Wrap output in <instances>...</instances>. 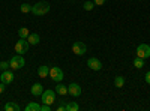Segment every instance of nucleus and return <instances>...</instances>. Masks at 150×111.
<instances>
[{"label":"nucleus","mask_w":150,"mask_h":111,"mask_svg":"<svg viewBox=\"0 0 150 111\" xmlns=\"http://www.w3.org/2000/svg\"><path fill=\"white\" fill-rule=\"evenodd\" d=\"M48 12H50V3L48 2H38L36 5L32 6V14L36 15V17L45 15Z\"/></svg>","instance_id":"f257e3e1"},{"label":"nucleus","mask_w":150,"mask_h":111,"mask_svg":"<svg viewBox=\"0 0 150 111\" xmlns=\"http://www.w3.org/2000/svg\"><path fill=\"white\" fill-rule=\"evenodd\" d=\"M56 90H51V89H48V90H44L42 95H41V99L44 104L47 105H53L56 102Z\"/></svg>","instance_id":"f03ea898"},{"label":"nucleus","mask_w":150,"mask_h":111,"mask_svg":"<svg viewBox=\"0 0 150 111\" xmlns=\"http://www.w3.org/2000/svg\"><path fill=\"white\" fill-rule=\"evenodd\" d=\"M24 57L21 56V54H18V56H14L11 60H9V66H11V69L12 71H18V69H21L23 66H24Z\"/></svg>","instance_id":"7ed1b4c3"},{"label":"nucleus","mask_w":150,"mask_h":111,"mask_svg":"<svg viewBox=\"0 0 150 111\" xmlns=\"http://www.w3.org/2000/svg\"><path fill=\"white\" fill-rule=\"evenodd\" d=\"M48 77H51V80L56 81V83H60L62 80H63V71H62L59 66H53V68H50Z\"/></svg>","instance_id":"20e7f679"},{"label":"nucleus","mask_w":150,"mask_h":111,"mask_svg":"<svg viewBox=\"0 0 150 111\" xmlns=\"http://www.w3.org/2000/svg\"><path fill=\"white\" fill-rule=\"evenodd\" d=\"M29 47H30V44L26 41V39H21L20 38V41L15 44V53H18V54H26L27 51H29Z\"/></svg>","instance_id":"39448f33"},{"label":"nucleus","mask_w":150,"mask_h":111,"mask_svg":"<svg viewBox=\"0 0 150 111\" xmlns=\"http://www.w3.org/2000/svg\"><path fill=\"white\" fill-rule=\"evenodd\" d=\"M137 56L141 59H149L150 57V45L147 44H140L137 47Z\"/></svg>","instance_id":"423d86ee"},{"label":"nucleus","mask_w":150,"mask_h":111,"mask_svg":"<svg viewBox=\"0 0 150 111\" xmlns=\"http://www.w3.org/2000/svg\"><path fill=\"white\" fill-rule=\"evenodd\" d=\"M72 51L77 54V56H83L86 51H87V45L81 41H77L74 45H72Z\"/></svg>","instance_id":"0eeeda50"},{"label":"nucleus","mask_w":150,"mask_h":111,"mask_svg":"<svg viewBox=\"0 0 150 111\" xmlns=\"http://www.w3.org/2000/svg\"><path fill=\"white\" fill-rule=\"evenodd\" d=\"M87 66H89L92 71H101V69H102L101 60L96 59V57H90L89 60H87Z\"/></svg>","instance_id":"6e6552de"},{"label":"nucleus","mask_w":150,"mask_h":111,"mask_svg":"<svg viewBox=\"0 0 150 111\" xmlns=\"http://www.w3.org/2000/svg\"><path fill=\"white\" fill-rule=\"evenodd\" d=\"M14 72L12 71H2V75H0V81L2 83H5V84H11L12 81H14Z\"/></svg>","instance_id":"1a4fd4ad"},{"label":"nucleus","mask_w":150,"mask_h":111,"mask_svg":"<svg viewBox=\"0 0 150 111\" xmlns=\"http://www.w3.org/2000/svg\"><path fill=\"white\" fill-rule=\"evenodd\" d=\"M68 93H69L71 96H74V98L80 96V95H81V87H80V84H75V83L69 84V86H68Z\"/></svg>","instance_id":"9d476101"},{"label":"nucleus","mask_w":150,"mask_h":111,"mask_svg":"<svg viewBox=\"0 0 150 111\" xmlns=\"http://www.w3.org/2000/svg\"><path fill=\"white\" fill-rule=\"evenodd\" d=\"M42 92H44V86L39 84V83L33 84V86H32V89H30V93H32L33 96H41Z\"/></svg>","instance_id":"9b49d317"},{"label":"nucleus","mask_w":150,"mask_h":111,"mask_svg":"<svg viewBox=\"0 0 150 111\" xmlns=\"http://www.w3.org/2000/svg\"><path fill=\"white\" fill-rule=\"evenodd\" d=\"M39 41H41V38H39V35H38V33H30L29 38H27V42L30 45H38Z\"/></svg>","instance_id":"f8f14e48"},{"label":"nucleus","mask_w":150,"mask_h":111,"mask_svg":"<svg viewBox=\"0 0 150 111\" xmlns=\"http://www.w3.org/2000/svg\"><path fill=\"white\" fill-rule=\"evenodd\" d=\"M48 74H50V68H48L47 65L39 66V69H38V75H39L41 78H47V77H48Z\"/></svg>","instance_id":"ddd939ff"},{"label":"nucleus","mask_w":150,"mask_h":111,"mask_svg":"<svg viewBox=\"0 0 150 111\" xmlns=\"http://www.w3.org/2000/svg\"><path fill=\"white\" fill-rule=\"evenodd\" d=\"M5 111H20V105L15 104V102H8L5 107H3Z\"/></svg>","instance_id":"4468645a"},{"label":"nucleus","mask_w":150,"mask_h":111,"mask_svg":"<svg viewBox=\"0 0 150 111\" xmlns=\"http://www.w3.org/2000/svg\"><path fill=\"white\" fill-rule=\"evenodd\" d=\"M56 93L60 95V96H65V95H68V87L63 84H57L56 86Z\"/></svg>","instance_id":"2eb2a0df"},{"label":"nucleus","mask_w":150,"mask_h":111,"mask_svg":"<svg viewBox=\"0 0 150 111\" xmlns=\"http://www.w3.org/2000/svg\"><path fill=\"white\" fill-rule=\"evenodd\" d=\"M29 35H30V32H29L27 27H20V29H18V36H20L21 39H27Z\"/></svg>","instance_id":"dca6fc26"},{"label":"nucleus","mask_w":150,"mask_h":111,"mask_svg":"<svg viewBox=\"0 0 150 111\" xmlns=\"http://www.w3.org/2000/svg\"><path fill=\"white\" fill-rule=\"evenodd\" d=\"M26 111H41V105L36 102H30L26 105Z\"/></svg>","instance_id":"f3484780"},{"label":"nucleus","mask_w":150,"mask_h":111,"mask_svg":"<svg viewBox=\"0 0 150 111\" xmlns=\"http://www.w3.org/2000/svg\"><path fill=\"white\" fill-rule=\"evenodd\" d=\"M134 66H135L137 69H141V68L144 66V59H141V57L137 56V57L134 59Z\"/></svg>","instance_id":"a211bd4d"},{"label":"nucleus","mask_w":150,"mask_h":111,"mask_svg":"<svg viewBox=\"0 0 150 111\" xmlns=\"http://www.w3.org/2000/svg\"><path fill=\"white\" fill-rule=\"evenodd\" d=\"M78 110H80V107H78V104H77V102L71 101V102H68V104H66V111H78Z\"/></svg>","instance_id":"6ab92c4d"},{"label":"nucleus","mask_w":150,"mask_h":111,"mask_svg":"<svg viewBox=\"0 0 150 111\" xmlns=\"http://www.w3.org/2000/svg\"><path fill=\"white\" fill-rule=\"evenodd\" d=\"M20 11L23 12V14H29V12H32V5H29V3H23V5L20 6Z\"/></svg>","instance_id":"aec40b11"},{"label":"nucleus","mask_w":150,"mask_h":111,"mask_svg":"<svg viewBox=\"0 0 150 111\" xmlns=\"http://www.w3.org/2000/svg\"><path fill=\"white\" fill-rule=\"evenodd\" d=\"M125 81H126V80H125L123 77H116L114 78V86H116V87H123Z\"/></svg>","instance_id":"412c9836"},{"label":"nucleus","mask_w":150,"mask_h":111,"mask_svg":"<svg viewBox=\"0 0 150 111\" xmlns=\"http://www.w3.org/2000/svg\"><path fill=\"white\" fill-rule=\"evenodd\" d=\"M93 8H95V3H93V2H86V3L83 5V9H84V11H92Z\"/></svg>","instance_id":"4be33fe9"},{"label":"nucleus","mask_w":150,"mask_h":111,"mask_svg":"<svg viewBox=\"0 0 150 111\" xmlns=\"http://www.w3.org/2000/svg\"><path fill=\"white\" fill-rule=\"evenodd\" d=\"M8 68H11V66H9V62H5V60L0 62V69H2V71H6Z\"/></svg>","instance_id":"5701e85b"},{"label":"nucleus","mask_w":150,"mask_h":111,"mask_svg":"<svg viewBox=\"0 0 150 111\" xmlns=\"http://www.w3.org/2000/svg\"><path fill=\"white\" fill-rule=\"evenodd\" d=\"M105 2H107V0H93V3H95V5H98V6L105 5Z\"/></svg>","instance_id":"b1692460"},{"label":"nucleus","mask_w":150,"mask_h":111,"mask_svg":"<svg viewBox=\"0 0 150 111\" xmlns=\"http://www.w3.org/2000/svg\"><path fill=\"white\" fill-rule=\"evenodd\" d=\"M50 110H51V105H47V104L41 105V111H50Z\"/></svg>","instance_id":"393cba45"},{"label":"nucleus","mask_w":150,"mask_h":111,"mask_svg":"<svg viewBox=\"0 0 150 111\" xmlns=\"http://www.w3.org/2000/svg\"><path fill=\"white\" fill-rule=\"evenodd\" d=\"M57 111H66V104H62L57 107Z\"/></svg>","instance_id":"a878e982"},{"label":"nucleus","mask_w":150,"mask_h":111,"mask_svg":"<svg viewBox=\"0 0 150 111\" xmlns=\"http://www.w3.org/2000/svg\"><path fill=\"white\" fill-rule=\"evenodd\" d=\"M144 78H146V83H147V84H150V71L146 74V77H144Z\"/></svg>","instance_id":"bb28decb"},{"label":"nucleus","mask_w":150,"mask_h":111,"mask_svg":"<svg viewBox=\"0 0 150 111\" xmlns=\"http://www.w3.org/2000/svg\"><path fill=\"white\" fill-rule=\"evenodd\" d=\"M5 86H6L5 83H0V93H3V92H5Z\"/></svg>","instance_id":"cd10ccee"}]
</instances>
